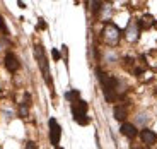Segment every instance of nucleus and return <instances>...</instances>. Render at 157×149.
I'll return each mask as SVG.
<instances>
[{
	"instance_id": "obj_6",
	"label": "nucleus",
	"mask_w": 157,
	"mask_h": 149,
	"mask_svg": "<svg viewBox=\"0 0 157 149\" xmlns=\"http://www.w3.org/2000/svg\"><path fill=\"white\" fill-rule=\"evenodd\" d=\"M121 132L125 134L126 137H130V139H133L135 135H137V129H135V125H132V123H123Z\"/></svg>"
},
{
	"instance_id": "obj_4",
	"label": "nucleus",
	"mask_w": 157,
	"mask_h": 149,
	"mask_svg": "<svg viewBox=\"0 0 157 149\" xmlns=\"http://www.w3.org/2000/svg\"><path fill=\"white\" fill-rule=\"evenodd\" d=\"M5 67H7L10 72H16L17 69H19V62H17L16 55H12V53H7V57H5Z\"/></svg>"
},
{
	"instance_id": "obj_1",
	"label": "nucleus",
	"mask_w": 157,
	"mask_h": 149,
	"mask_svg": "<svg viewBox=\"0 0 157 149\" xmlns=\"http://www.w3.org/2000/svg\"><path fill=\"white\" fill-rule=\"evenodd\" d=\"M36 57H38V62H39V67L43 70V75L46 79V83L51 84V79H50V70H48V63H46V58L43 55V48L41 46H36Z\"/></svg>"
},
{
	"instance_id": "obj_10",
	"label": "nucleus",
	"mask_w": 157,
	"mask_h": 149,
	"mask_svg": "<svg viewBox=\"0 0 157 149\" xmlns=\"http://www.w3.org/2000/svg\"><path fill=\"white\" fill-rule=\"evenodd\" d=\"M53 57H55V58H60V53L56 50H53Z\"/></svg>"
},
{
	"instance_id": "obj_7",
	"label": "nucleus",
	"mask_w": 157,
	"mask_h": 149,
	"mask_svg": "<svg viewBox=\"0 0 157 149\" xmlns=\"http://www.w3.org/2000/svg\"><path fill=\"white\" fill-rule=\"evenodd\" d=\"M125 108H123V106H116V108H114V117L118 118V120H123V118H125Z\"/></svg>"
},
{
	"instance_id": "obj_3",
	"label": "nucleus",
	"mask_w": 157,
	"mask_h": 149,
	"mask_svg": "<svg viewBox=\"0 0 157 149\" xmlns=\"http://www.w3.org/2000/svg\"><path fill=\"white\" fill-rule=\"evenodd\" d=\"M104 34H106V39L109 41V43H116L118 41V34H120V31H118L114 26H106V29H104Z\"/></svg>"
},
{
	"instance_id": "obj_11",
	"label": "nucleus",
	"mask_w": 157,
	"mask_h": 149,
	"mask_svg": "<svg viewBox=\"0 0 157 149\" xmlns=\"http://www.w3.org/2000/svg\"><path fill=\"white\" fill-rule=\"evenodd\" d=\"M0 28H2V29H5V26H4V22H2V17H0Z\"/></svg>"
},
{
	"instance_id": "obj_8",
	"label": "nucleus",
	"mask_w": 157,
	"mask_h": 149,
	"mask_svg": "<svg viewBox=\"0 0 157 149\" xmlns=\"http://www.w3.org/2000/svg\"><path fill=\"white\" fill-rule=\"evenodd\" d=\"M67 98L72 99V98H78V93L77 91H70V93H67Z\"/></svg>"
},
{
	"instance_id": "obj_5",
	"label": "nucleus",
	"mask_w": 157,
	"mask_h": 149,
	"mask_svg": "<svg viewBox=\"0 0 157 149\" xmlns=\"http://www.w3.org/2000/svg\"><path fill=\"white\" fill-rule=\"evenodd\" d=\"M140 135H142V141L145 142V144H154V142L157 141L155 132H152V130H149V129H144Z\"/></svg>"
},
{
	"instance_id": "obj_2",
	"label": "nucleus",
	"mask_w": 157,
	"mask_h": 149,
	"mask_svg": "<svg viewBox=\"0 0 157 149\" xmlns=\"http://www.w3.org/2000/svg\"><path fill=\"white\" fill-rule=\"evenodd\" d=\"M60 135H62V129H60V125L56 123L55 118H51L50 120V139H51V144L53 146H58Z\"/></svg>"
},
{
	"instance_id": "obj_12",
	"label": "nucleus",
	"mask_w": 157,
	"mask_h": 149,
	"mask_svg": "<svg viewBox=\"0 0 157 149\" xmlns=\"http://www.w3.org/2000/svg\"><path fill=\"white\" fill-rule=\"evenodd\" d=\"M56 149H62V147H56Z\"/></svg>"
},
{
	"instance_id": "obj_9",
	"label": "nucleus",
	"mask_w": 157,
	"mask_h": 149,
	"mask_svg": "<svg viewBox=\"0 0 157 149\" xmlns=\"http://www.w3.org/2000/svg\"><path fill=\"white\" fill-rule=\"evenodd\" d=\"M28 149H36V144L34 142H28Z\"/></svg>"
}]
</instances>
